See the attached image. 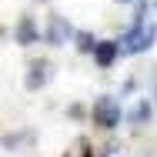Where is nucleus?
Listing matches in <instances>:
<instances>
[{"label": "nucleus", "instance_id": "nucleus-1", "mask_svg": "<svg viewBox=\"0 0 157 157\" xmlns=\"http://www.w3.org/2000/svg\"><path fill=\"white\" fill-rule=\"evenodd\" d=\"M94 121L100 127H117L121 124V110H117V104L110 100V97H97L94 104Z\"/></svg>", "mask_w": 157, "mask_h": 157}, {"label": "nucleus", "instance_id": "nucleus-2", "mask_svg": "<svg viewBox=\"0 0 157 157\" xmlns=\"http://www.w3.org/2000/svg\"><path fill=\"white\" fill-rule=\"evenodd\" d=\"M151 44H154V27L144 30V27L137 24V27L124 37V54H140V50H147Z\"/></svg>", "mask_w": 157, "mask_h": 157}, {"label": "nucleus", "instance_id": "nucleus-3", "mask_svg": "<svg viewBox=\"0 0 157 157\" xmlns=\"http://www.w3.org/2000/svg\"><path fill=\"white\" fill-rule=\"evenodd\" d=\"M94 57H97L100 67H110L114 57H117V44H114V40H100V44L94 47Z\"/></svg>", "mask_w": 157, "mask_h": 157}, {"label": "nucleus", "instance_id": "nucleus-4", "mask_svg": "<svg viewBox=\"0 0 157 157\" xmlns=\"http://www.w3.org/2000/svg\"><path fill=\"white\" fill-rule=\"evenodd\" d=\"M47 77H50V67H47L44 60H33V63H30V74H27V87H30V90H37Z\"/></svg>", "mask_w": 157, "mask_h": 157}, {"label": "nucleus", "instance_id": "nucleus-5", "mask_svg": "<svg viewBox=\"0 0 157 157\" xmlns=\"http://www.w3.org/2000/svg\"><path fill=\"white\" fill-rule=\"evenodd\" d=\"M33 40H37V27H33L30 17H24L17 27V44H33Z\"/></svg>", "mask_w": 157, "mask_h": 157}, {"label": "nucleus", "instance_id": "nucleus-6", "mask_svg": "<svg viewBox=\"0 0 157 157\" xmlns=\"http://www.w3.org/2000/svg\"><path fill=\"white\" fill-rule=\"evenodd\" d=\"M63 37H67L63 20H54V27H50V40H54V44H63Z\"/></svg>", "mask_w": 157, "mask_h": 157}, {"label": "nucleus", "instance_id": "nucleus-7", "mask_svg": "<svg viewBox=\"0 0 157 157\" xmlns=\"http://www.w3.org/2000/svg\"><path fill=\"white\" fill-rule=\"evenodd\" d=\"M77 40H80V50H94V47H97L94 40L87 37V33H77Z\"/></svg>", "mask_w": 157, "mask_h": 157}, {"label": "nucleus", "instance_id": "nucleus-8", "mask_svg": "<svg viewBox=\"0 0 157 157\" xmlns=\"http://www.w3.org/2000/svg\"><path fill=\"white\" fill-rule=\"evenodd\" d=\"M121 3H130V0H121Z\"/></svg>", "mask_w": 157, "mask_h": 157}]
</instances>
